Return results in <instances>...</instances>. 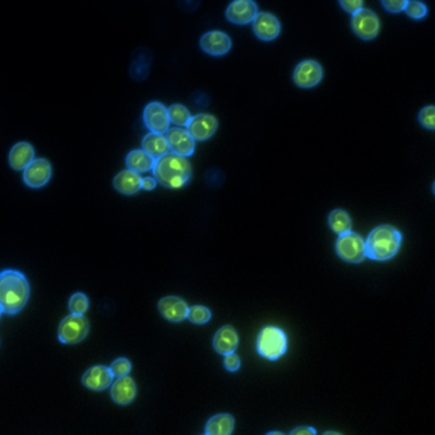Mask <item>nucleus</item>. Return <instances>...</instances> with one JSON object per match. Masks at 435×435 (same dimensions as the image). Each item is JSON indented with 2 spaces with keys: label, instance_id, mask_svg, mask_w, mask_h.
I'll return each mask as SVG.
<instances>
[{
  "label": "nucleus",
  "instance_id": "obj_19",
  "mask_svg": "<svg viewBox=\"0 0 435 435\" xmlns=\"http://www.w3.org/2000/svg\"><path fill=\"white\" fill-rule=\"evenodd\" d=\"M137 396V385L129 376L117 378L111 385V399L117 405H129Z\"/></svg>",
  "mask_w": 435,
  "mask_h": 435
},
{
  "label": "nucleus",
  "instance_id": "obj_9",
  "mask_svg": "<svg viewBox=\"0 0 435 435\" xmlns=\"http://www.w3.org/2000/svg\"><path fill=\"white\" fill-rule=\"evenodd\" d=\"M165 134L170 152L182 157H189L196 151V141L189 134L187 129H183L179 127L169 128Z\"/></svg>",
  "mask_w": 435,
  "mask_h": 435
},
{
  "label": "nucleus",
  "instance_id": "obj_13",
  "mask_svg": "<svg viewBox=\"0 0 435 435\" xmlns=\"http://www.w3.org/2000/svg\"><path fill=\"white\" fill-rule=\"evenodd\" d=\"M218 128V120L216 116L210 114H198L192 116L190 122L187 125V131L193 137L194 141H207L216 133Z\"/></svg>",
  "mask_w": 435,
  "mask_h": 435
},
{
  "label": "nucleus",
  "instance_id": "obj_2",
  "mask_svg": "<svg viewBox=\"0 0 435 435\" xmlns=\"http://www.w3.org/2000/svg\"><path fill=\"white\" fill-rule=\"evenodd\" d=\"M153 178L162 187L180 189L188 184L192 178V166L187 157L169 152L155 160L152 167Z\"/></svg>",
  "mask_w": 435,
  "mask_h": 435
},
{
  "label": "nucleus",
  "instance_id": "obj_15",
  "mask_svg": "<svg viewBox=\"0 0 435 435\" xmlns=\"http://www.w3.org/2000/svg\"><path fill=\"white\" fill-rule=\"evenodd\" d=\"M252 24L255 36L262 41H272L281 32V23L277 20V17L266 12L258 13Z\"/></svg>",
  "mask_w": 435,
  "mask_h": 435
},
{
  "label": "nucleus",
  "instance_id": "obj_29",
  "mask_svg": "<svg viewBox=\"0 0 435 435\" xmlns=\"http://www.w3.org/2000/svg\"><path fill=\"white\" fill-rule=\"evenodd\" d=\"M404 10L413 20H421L428 15V7L422 1H416V0L406 1V7Z\"/></svg>",
  "mask_w": 435,
  "mask_h": 435
},
{
  "label": "nucleus",
  "instance_id": "obj_6",
  "mask_svg": "<svg viewBox=\"0 0 435 435\" xmlns=\"http://www.w3.org/2000/svg\"><path fill=\"white\" fill-rule=\"evenodd\" d=\"M90 331L88 320L80 314H71L62 320L59 325V341L66 345H74L83 341L87 337Z\"/></svg>",
  "mask_w": 435,
  "mask_h": 435
},
{
  "label": "nucleus",
  "instance_id": "obj_16",
  "mask_svg": "<svg viewBox=\"0 0 435 435\" xmlns=\"http://www.w3.org/2000/svg\"><path fill=\"white\" fill-rule=\"evenodd\" d=\"M157 308L161 315L169 322L179 323L187 320L188 317V304L185 303V300L178 297H165L161 299Z\"/></svg>",
  "mask_w": 435,
  "mask_h": 435
},
{
  "label": "nucleus",
  "instance_id": "obj_26",
  "mask_svg": "<svg viewBox=\"0 0 435 435\" xmlns=\"http://www.w3.org/2000/svg\"><path fill=\"white\" fill-rule=\"evenodd\" d=\"M167 114H169V120L170 123L175 124L176 127H187L190 119H192V114L184 105L180 104H174L171 105L169 109H167Z\"/></svg>",
  "mask_w": 435,
  "mask_h": 435
},
{
  "label": "nucleus",
  "instance_id": "obj_18",
  "mask_svg": "<svg viewBox=\"0 0 435 435\" xmlns=\"http://www.w3.org/2000/svg\"><path fill=\"white\" fill-rule=\"evenodd\" d=\"M213 348L220 355H229L239 346V334L232 326L221 327L213 337Z\"/></svg>",
  "mask_w": 435,
  "mask_h": 435
},
{
  "label": "nucleus",
  "instance_id": "obj_30",
  "mask_svg": "<svg viewBox=\"0 0 435 435\" xmlns=\"http://www.w3.org/2000/svg\"><path fill=\"white\" fill-rule=\"evenodd\" d=\"M109 369L113 377H124V376H128L131 373V363L128 359L120 357V359H116L115 362H113Z\"/></svg>",
  "mask_w": 435,
  "mask_h": 435
},
{
  "label": "nucleus",
  "instance_id": "obj_1",
  "mask_svg": "<svg viewBox=\"0 0 435 435\" xmlns=\"http://www.w3.org/2000/svg\"><path fill=\"white\" fill-rule=\"evenodd\" d=\"M29 299V283L22 272L4 269L0 272V311L9 315L21 312Z\"/></svg>",
  "mask_w": 435,
  "mask_h": 435
},
{
  "label": "nucleus",
  "instance_id": "obj_37",
  "mask_svg": "<svg viewBox=\"0 0 435 435\" xmlns=\"http://www.w3.org/2000/svg\"><path fill=\"white\" fill-rule=\"evenodd\" d=\"M269 434H283V433H280V432H271V433H269Z\"/></svg>",
  "mask_w": 435,
  "mask_h": 435
},
{
  "label": "nucleus",
  "instance_id": "obj_21",
  "mask_svg": "<svg viewBox=\"0 0 435 435\" xmlns=\"http://www.w3.org/2000/svg\"><path fill=\"white\" fill-rule=\"evenodd\" d=\"M141 183H142L141 175L131 170H124L116 175L113 184L119 193L125 196H133L141 190Z\"/></svg>",
  "mask_w": 435,
  "mask_h": 435
},
{
  "label": "nucleus",
  "instance_id": "obj_31",
  "mask_svg": "<svg viewBox=\"0 0 435 435\" xmlns=\"http://www.w3.org/2000/svg\"><path fill=\"white\" fill-rule=\"evenodd\" d=\"M419 122L424 128L429 131L435 129V108L433 105H429L420 110L419 113Z\"/></svg>",
  "mask_w": 435,
  "mask_h": 435
},
{
  "label": "nucleus",
  "instance_id": "obj_11",
  "mask_svg": "<svg viewBox=\"0 0 435 435\" xmlns=\"http://www.w3.org/2000/svg\"><path fill=\"white\" fill-rule=\"evenodd\" d=\"M143 122L151 133L165 134L170 128L167 108L161 102L148 104L143 111Z\"/></svg>",
  "mask_w": 435,
  "mask_h": 435
},
{
  "label": "nucleus",
  "instance_id": "obj_8",
  "mask_svg": "<svg viewBox=\"0 0 435 435\" xmlns=\"http://www.w3.org/2000/svg\"><path fill=\"white\" fill-rule=\"evenodd\" d=\"M322 78H323V68L318 62L311 59L299 63L292 74V80L300 88L315 87L320 85Z\"/></svg>",
  "mask_w": 435,
  "mask_h": 435
},
{
  "label": "nucleus",
  "instance_id": "obj_10",
  "mask_svg": "<svg viewBox=\"0 0 435 435\" xmlns=\"http://www.w3.org/2000/svg\"><path fill=\"white\" fill-rule=\"evenodd\" d=\"M51 164L46 159H35L23 170V182L32 189L45 187L50 180Z\"/></svg>",
  "mask_w": 435,
  "mask_h": 435
},
{
  "label": "nucleus",
  "instance_id": "obj_24",
  "mask_svg": "<svg viewBox=\"0 0 435 435\" xmlns=\"http://www.w3.org/2000/svg\"><path fill=\"white\" fill-rule=\"evenodd\" d=\"M125 164H127L128 170H131L137 174H142V173H147V171L152 170L155 159H152L150 155H147L142 150H134V151L128 153V156L125 159Z\"/></svg>",
  "mask_w": 435,
  "mask_h": 435
},
{
  "label": "nucleus",
  "instance_id": "obj_27",
  "mask_svg": "<svg viewBox=\"0 0 435 435\" xmlns=\"http://www.w3.org/2000/svg\"><path fill=\"white\" fill-rule=\"evenodd\" d=\"M212 318V312L207 306L204 305H194L192 308H189L188 317L187 320H190L193 325L202 326L210 322Z\"/></svg>",
  "mask_w": 435,
  "mask_h": 435
},
{
  "label": "nucleus",
  "instance_id": "obj_32",
  "mask_svg": "<svg viewBox=\"0 0 435 435\" xmlns=\"http://www.w3.org/2000/svg\"><path fill=\"white\" fill-rule=\"evenodd\" d=\"M340 6L350 15H355L360 9H363L364 1L363 0H343V1H340Z\"/></svg>",
  "mask_w": 435,
  "mask_h": 435
},
{
  "label": "nucleus",
  "instance_id": "obj_17",
  "mask_svg": "<svg viewBox=\"0 0 435 435\" xmlns=\"http://www.w3.org/2000/svg\"><path fill=\"white\" fill-rule=\"evenodd\" d=\"M113 378L114 377L108 366L96 365L83 374L82 383L91 391L101 392L109 388L113 383Z\"/></svg>",
  "mask_w": 435,
  "mask_h": 435
},
{
  "label": "nucleus",
  "instance_id": "obj_23",
  "mask_svg": "<svg viewBox=\"0 0 435 435\" xmlns=\"http://www.w3.org/2000/svg\"><path fill=\"white\" fill-rule=\"evenodd\" d=\"M142 151L150 155L155 160L160 159L162 156L170 152L166 137L164 134H157V133L150 131L142 141Z\"/></svg>",
  "mask_w": 435,
  "mask_h": 435
},
{
  "label": "nucleus",
  "instance_id": "obj_25",
  "mask_svg": "<svg viewBox=\"0 0 435 435\" xmlns=\"http://www.w3.org/2000/svg\"><path fill=\"white\" fill-rule=\"evenodd\" d=\"M328 225L332 231L337 235H342L348 231H352V221L346 211L334 210L328 216Z\"/></svg>",
  "mask_w": 435,
  "mask_h": 435
},
{
  "label": "nucleus",
  "instance_id": "obj_38",
  "mask_svg": "<svg viewBox=\"0 0 435 435\" xmlns=\"http://www.w3.org/2000/svg\"><path fill=\"white\" fill-rule=\"evenodd\" d=\"M1 314H3V313H1V311H0V317H1Z\"/></svg>",
  "mask_w": 435,
  "mask_h": 435
},
{
  "label": "nucleus",
  "instance_id": "obj_20",
  "mask_svg": "<svg viewBox=\"0 0 435 435\" xmlns=\"http://www.w3.org/2000/svg\"><path fill=\"white\" fill-rule=\"evenodd\" d=\"M35 160V150L27 142H18L9 152V165L17 171L24 170Z\"/></svg>",
  "mask_w": 435,
  "mask_h": 435
},
{
  "label": "nucleus",
  "instance_id": "obj_12",
  "mask_svg": "<svg viewBox=\"0 0 435 435\" xmlns=\"http://www.w3.org/2000/svg\"><path fill=\"white\" fill-rule=\"evenodd\" d=\"M201 49L212 57H224L231 50L232 41L229 35L221 31L206 32L199 40Z\"/></svg>",
  "mask_w": 435,
  "mask_h": 435
},
{
  "label": "nucleus",
  "instance_id": "obj_34",
  "mask_svg": "<svg viewBox=\"0 0 435 435\" xmlns=\"http://www.w3.org/2000/svg\"><path fill=\"white\" fill-rule=\"evenodd\" d=\"M382 4H383L385 10H388L390 13H399L406 7L405 0H385V1H382Z\"/></svg>",
  "mask_w": 435,
  "mask_h": 435
},
{
  "label": "nucleus",
  "instance_id": "obj_7",
  "mask_svg": "<svg viewBox=\"0 0 435 435\" xmlns=\"http://www.w3.org/2000/svg\"><path fill=\"white\" fill-rule=\"evenodd\" d=\"M351 29L355 32L356 36L368 41L378 36L380 31V22L373 10L363 8L357 13L352 15Z\"/></svg>",
  "mask_w": 435,
  "mask_h": 435
},
{
  "label": "nucleus",
  "instance_id": "obj_36",
  "mask_svg": "<svg viewBox=\"0 0 435 435\" xmlns=\"http://www.w3.org/2000/svg\"><path fill=\"white\" fill-rule=\"evenodd\" d=\"M291 435H314L317 434V430L311 427H299L295 428L290 433Z\"/></svg>",
  "mask_w": 435,
  "mask_h": 435
},
{
  "label": "nucleus",
  "instance_id": "obj_35",
  "mask_svg": "<svg viewBox=\"0 0 435 435\" xmlns=\"http://www.w3.org/2000/svg\"><path fill=\"white\" fill-rule=\"evenodd\" d=\"M156 184H157V182L155 180L153 176H145V178H142L141 189H145L147 192H150V190H153V189L156 188Z\"/></svg>",
  "mask_w": 435,
  "mask_h": 435
},
{
  "label": "nucleus",
  "instance_id": "obj_4",
  "mask_svg": "<svg viewBox=\"0 0 435 435\" xmlns=\"http://www.w3.org/2000/svg\"><path fill=\"white\" fill-rule=\"evenodd\" d=\"M289 348L287 336L285 331L275 326L264 327L257 338L258 354L269 362L281 359Z\"/></svg>",
  "mask_w": 435,
  "mask_h": 435
},
{
  "label": "nucleus",
  "instance_id": "obj_22",
  "mask_svg": "<svg viewBox=\"0 0 435 435\" xmlns=\"http://www.w3.org/2000/svg\"><path fill=\"white\" fill-rule=\"evenodd\" d=\"M235 428V419L230 413H218L207 421L204 434L230 435Z\"/></svg>",
  "mask_w": 435,
  "mask_h": 435
},
{
  "label": "nucleus",
  "instance_id": "obj_3",
  "mask_svg": "<svg viewBox=\"0 0 435 435\" xmlns=\"http://www.w3.org/2000/svg\"><path fill=\"white\" fill-rule=\"evenodd\" d=\"M402 245V234L397 227L380 225L371 230L365 240L366 258L373 261H390L399 253Z\"/></svg>",
  "mask_w": 435,
  "mask_h": 435
},
{
  "label": "nucleus",
  "instance_id": "obj_33",
  "mask_svg": "<svg viewBox=\"0 0 435 435\" xmlns=\"http://www.w3.org/2000/svg\"><path fill=\"white\" fill-rule=\"evenodd\" d=\"M240 365H241V362H240L239 355H236L235 352L229 354V355H225L224 366H225V369L227 370V371L235 373V371H238V370L240 369Z\"/></svg>",
  "mask_w": 435,
  "mask_h": 435
},
{
  "label": "nucleus",
  "instance_id": "obj_14",
  "mask_svg": "<svg viewBox=\"0 0 435 435\" xmlns=\"http://www.w3.org/2000/svg\"><path fill=\"white\" fill-rule=\"evenodd\" d=\"M258 15V7L252 0H236L226 9V18L229 22L244 26L254 21Z\"/></svg>",
  "mask_w": 435,
  "mask_h": 435
},
{
  "label": "nucleus",
  "instance_id": "obj_5",
  "mask_svg": "<svg viewBox=\"0 0 435 435\" xmlns=\"http://www.w3.org/2000/svg\"><path fill=\"white\" fill-rule=\"evenodd\" d=\"M336 253L342 261L348 263H362L366 258L365 240L354 231L338 235L336 240Z\"/></svg>",
  "mask_w": 435,
  "mask_h": 435
},
{
  "label": "nucleus",
  "instance_id": "obj_28",
  "mask_svg": "<svg viewBox=\"0 0 435 435\" xmlns=\"http://www.w3.org/2000/svg\"><path fill=\"white\" fill-rule=\"evenodd\" d=\"M88 306H90V301L83 292L73 294L72 298L69 300V311L72 314L83 315L85 313L87 312Z\"/></svg>",
  "mask_w": 435,
  "mask_h": 435
}]
</instances>
